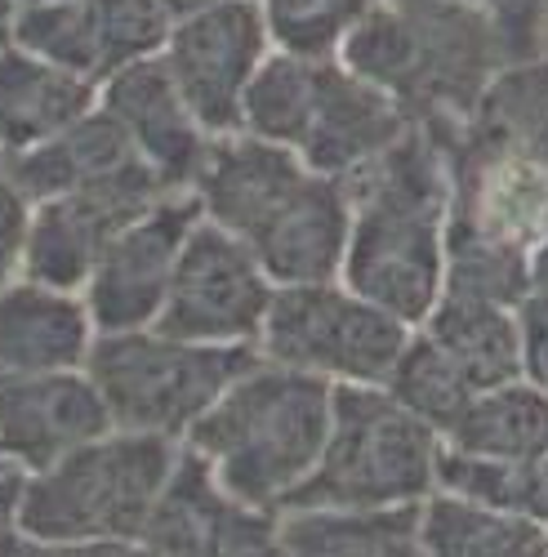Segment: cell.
I'll return each mask as SVG.
<instances>
[{
  "label": "cell",
  "mask_w": 548,
  "mask_h": 557,
  "mask_svg": "<svg viewBox=\"0 0 548 557\" xmlns=\"http://www.w3.org/2000/svg\"><path fill=\"white\" fill-rule=\"evenodd\" d=\"M339 183L352 210L339 282L406 331L424 326L441 299L450 227V170L437 134L410 125Z\"/></svg>",
  "instance_id": "cell-1"
},
{
  "label": "cell",
  "mask_w": 548,
  "mask_h": 557,
  "mask_svg": "<svg viewBox=\"0 0 548 557\" xmlns=\"http://www.w3.org/2000/svg\"><path fill=\"white\" fill-rule=\"evenodd\" d=\"M433 134L450 170L446 232L548 242V54L499 72L460 125Z\"/></svg>",
  "instance_id": "cell-2"
},
{
  "label": "cell",
  "mask_w": 548,
  "mask_h": 557,
  "mask_svg": "<svg viewBox=\"0 0 548 557\" xmlns=\"http://www.w3.org/2000/svg\"><path fill=\"white\" fill-rule=\"evenodd\" d=\"M335 59L428 129L460 125L486 85L513 67L499 27L469 0H379Z\"/></svg>",
  "instance_id": "cell-3"
},
{
  "label": "cell",
  "mask_w": 548,
  "mask_h": 557,
  "mask_svg": "<svg viewBox=\"0 0 548 557\" xmlns=\"http://www.w3.org/2000/svg\"><path fill=\"white\" fill-rule=\"evenodd\" d=\"M331 410L335 384L259 357L188 429L183 446L210 463L233 499L282 513L322 459Z\"/></svg>",
  "instance_id": "cell-4"
},
{
  "label": "cell",
  "mask_w": 548,
  "mask_h": 557,
  "mask_svg": "<svg viewBox=\"0 0 548 557\" xmlns=\"http://www.w3.org/2000/svg\"><path fill=\"white\" fill-rule=\"evenodd\" d=\"M183 442L103 433L23 478L18 522L32 544L144 540Z\"/></svg>",
  "instance_id": "cell-5"
},
{
  "label": "cell",
  "mask_w": 548,
  "mask_h": 557,
  "mask_svg": "<svg viewBox=\"0 0 548 557\" xmlns=\"http://www.w3.org/2000/svg\"><path fill=\"white\" fill-rule=\"evenodd\" d=\"M437 459L441 437L384 388H335L322 459L286 508L424 504L437 491Z\"/></svg>",
  "instance_id": "cell-6"
},
{
  "label": "cell",
  "mask_w": 548,
  "mask_h": 557,
  "mask_svg": "<svg viewBox=\"0 0 548 557\" xmlns=\"http://www.w3.org/2000/svg\"><path fill=\"white\" fill-rule=\"evenodd\" d=\"M259 361V348H205L161 331L95 335L85 375L99 388L116 433H144L183 442L188 429L223 397L241 370Z\"/></svg>",
  "instance_id": "cell-7"
},
{
  "label": "cell",
  "mask_w": 548,
  "mask_h": 557,
  "mask_svg": "<svg viewBox=\"0 0 548 557\" xmlns=\"http://www.w3.org/2000/svg\"><path fill=\"white\" fill-rule=\"evenodd\" d=\"M410 331L344 282L277 286L259 326V357L335 388H384Z\"/></svg>",
  "instance_id": "cell-8"
},
{
  "label": "cell",
  "mask_w": 548,
  "mask_h": 557,
  "mask_svg": "<svg viewBox=\"0 0 548 557\" xmlns=\"http://www.w3.org/2000/svg\"><path fill=\"white\" fill-rule=\"evenodd\" d=\"M272 290L277 286L263 276L250 246L197 219L152 331L205 348H254Z\"/></svg>",
  "instance_id": "cell-9"
},
{
  "label": "cell",
  "mask_w": 548,
  "mask_h": 557,
  "mask_svg": "<svg viewBox=\"0 0 548 557\" xmlns=\"http://www.w3.org/2000/svg\"><path fill=\"white\" fill-rule=\"evenodd\" d=\"M161 197H170V188L144 161H134L80 193L36 201L27 223L23 282L80 295L108 242L125 223L148 214Z\"/></svg>",
  "instance_id": "cell-10"
},
{
  "label": "cell",
  "mask_w": 548,
  "mask_h": 557,
  "mask_svg": "<svg viewBox=\"0 0 548 557\" xmlns=\"http://www.w3.org/2000/svg\"><path fill=\"white\" fill-rule=\"evenodd\" d=\"M267 54L272 40L259 0H227L219 10L178 18L165 36L161 63L197 125L210 138H223L241 129V95Z\"/></svg>",
  "instance_id": "cell-11"
},
{
  "label": "cell",
  "mask_w": 548,
  "mask_h": 557,
  "mask_svg": "<svg viewBox=\"0 0 548 557\" xmlns=\"http://www.w3.org/2000/svg\"><path fill=\"white\" fill-rule=\"evenodd\" d=\"M197 219L201 210L188 193H170L108 242V250L99 255L95 272H89V282L80 290L85 312L99 335L148 331L161 317L183 242H188Z\"/></svg>",
  "instance_id": "cell-12"
},
{
  "label": "cell",
  "mask_w": 548,
  "mask_h": 557,
  "mask_svg": "<svg viewBox=\"0 0 548 557\" xmlns=\"http://www.w3.org/2000/svg\"><path fill=\"white\" fill-rule=\"evenodd\" d=\"M144 544L161 557H282V513L233 499L197 450L178 446Z\"/></svg>",
  "instance_id": "cell-13"
},
{
  "label": "cell",
  "mask_w": 548,
  "mask_h": 557,
  "mask_svg": "<svg viewBox=\"0 0 548 557\" xmlns=\"http://www.w3.org/2000/svg\"><path fill=\"white\" fill-rule=\"evenodd\" d=\"M308 178L312 170L299 161L295 148L250 134H223L205 144L188 183V197L197 201L205 223L250 246L303 193Z\"/></svg>",
  "instance_id": "cell-14"
},
{
  "label": "cell",
  "mask_w": 548,
  "mask_h": 557,
  "mask_svg": "<svg viewBox=\"0 0 548 557\" xmlns=\"http://www.w3.org/2000/svg\"><path fill=\"white\" fill-rule=\"evenodd\" d=\"M103 433H112V420L85 370L0 375V459L10 469L40 473Z\"/></svg>",
  "instance_id": "cell-15"
},
{
  "label": "cell",
  "mask_w": 548,
  "mask_h": 557,
  "mask_svg": "<svg viewBox=\"0 0 548 557\" xmlns=\"http://www.w3.org/2000/svg\"><path fill=\"white\" fill-rule=\"evenodd\" d=\"M99 108L116 121V129L129 138L134 157H139L170 193H188L192 170L210 144V134L197 125L188 103H183L161 54L103 76Z\"/></svg>",
  "instance_id": "cell-16"
},
{
  "label": "cell",
  "mask_w": 548,
  "mask_h": 557,
  "mask_svg": "<svg viewBox=\"0 0 548 557\" xmlns=\"http://www.w3.org/2000/svg\"><path fill=\"white\" fill-rule=\"evenodd\" d=\"M410 125L415 121L401 112L397 99H388L384 89H375L371 81L352 76L339 59H331L322 72V95H316V108L295 152L312 174L348 178L352 170L388 152Z\"/></svg>",
  "instance_id": "cell-17"
},
{
  "label": "cell",
  "mask_w": 548,
  "mask_h": 557,
  "mask_svg": "<svg viewBox=\"0 0 548 557\" xmlns=\"http://www.w3.org/2000/svg\"><path fill=\"white\" fill-rule=\"evenodd\" d=\"M348 227H352V210H348L344 183L312 174L303 183V193L250 242V255L259 259L272 286L339 282Z\"/></svg>",
  "instance_id": "cell-18"
},
{
  "label": "cell",
  "mask_w": 548,
  "mask_h": 557,
  "mask_svg": "<svg viewBox=\"0 0 548 557\" xmlns=\"http://www.w3.org/2000/svg\"><path fill=\"white\" fill-rule=\"evenodd\" d=\"M95 321L80 295L14 282L0 290V375H59L85 370Z\"/></svg>",
  "instance_id": "cell-19"
},
{
  "label": "cell",
  "mask_w": 548,
  "mask_h": 557,
  "mask_svg": "<svg viewBox=\"0 0 548 557\" xmlns=\"http://www.w3.org/2000/svg\"><path fill=\"white\" fill-rule=\"evenodd\" d=\"M99 85L0 45V157H18L95 112Z\"/></svg>",
  "instance_id": "cell-20"
},
{
  "label": "cell",
  "mask_w": 548,
  "mask_h": 557,
  "mask_svg": "<svg viewBox=\"0 0 548 557\" xmlns=\"http://www.w3.org/2000/svg\"><path fill=\"white\" fill-rule=\"evenodd\" d=\"M129 138L116 129V121L95 103V112H85L80 121H72L63 134L45 138V144L18 152L5 161V178L36 206L50 197H67L80 193L89 183H99L125 165H134Z\"/></svg>",
  "instance_id": "cell-21"
},
{
  "label": "cell",
  "mask_w": 548,
  "mask_h": 557,
  "mask_svg": "<svg viewBox=\"0 0 548 557\" xmlns=\"http://www.w3.org/2000/svg\"><path fill=\"white\" fill-rule=\"evenodd\" d=\"M282 557H424L420 504H410V508H286Z\"/></svg>",
  "instance_id": "cell-22"
},
{
  "label": "cell",
  "mask_w": 548,
  "mask_h": 557,
  "mask_svg": "<svg viewBox=\"0 0 548 557\" xmlns=\"http://www.w3.org/2000/svg\"><path fill=\"white\" fill-rule=\"evenodd\" d=\"M424 331L469 380L473 393L505 388L522 380V344H518V308H495L477 299L441 295L428 312Z\"/></svg>",
  "instance_id": "cell-23"
},
{
  "label": "cell",
  "mask_w": 548,
  "mask_h": 557,
  "mask_svg": "<svg viewBox=\"0 0 548 557\" xmlns=\"http://www.w3.org/2000/svg\"><path fill=\"white\" fill-rule=\"evenodd\" d=\"M446 450L499 463H531L548 455V393L531 384H505L477 393L464 414L446 429Z\"/></svg>",
  "instance_id": "cell-24"
},
{
  "label": "cell",
  "mask_w": 548,
  "mask_h": 557,
  "mask_svg": "<svg viewBox=\"0 0 548 557\" xmlns=\"http://www.w3.org/2000/svg\"><path fill=\"white\" fill-rule=\"evenodd\" d=\"M420 544L424 557H544L548 531L505 508L433 491L420 504Z\"/></svg>",
  "instance_id": "cell-25"
},
{
  "label": "cell",
  "mask_w": 548,
  "mask_h": 557,
  "mask_svg": "<svg viewBox=\"0 0 548 557\" xmlns=\"http://www.w3.org/2000/svg\"><path fill=\"white\" fill-rule=\"evenodd\" d=\"M326 63L331 59H299V54L272 50L241 95V129L237 134L267 138V144H282V148H299L308 116L316 108V95H322Z\"/></svg>",
  "instance_id": "cell-26"
},
{
  "label": "cell",
  "mask_w": 548,
  "mask_h": 557,
  "mask_svg": "<svg viewBox=\"0 0 548 557\" xmlns=\"http://www.w3.org/2000/svg\"><path fill=\"white\" fill-rule=\"evenodd\" d=\"M10 45L23 54L63 67L80 81H103V45L89 0H50V5H18L10 23Z\"/></svg>",
  "instance_id": "cell-27"
},
{
  "label": "cell",
  "mask_w": 548,
  "mask_h": 557,
  "mask_svg": "<svg viewBox=\"0 0 548 557\" xmlns=\"http://www.w3.org/2000/svg\"><path fill=\"white\" fill-rule=\"evenodd\" d=\"M384 393L397 406H406L415 420H424L437 437H446V429L460 420L464 406L477 397L469 388V380L454 370V361L424 331H410L406 348L397 352L388 380H384Z\"/></svg>",
  "instance_id": "cell-28"
},
{
  "label": "cell",
  "mask_w": 548,
  "mask_h": 557,
  "mask_svg": "<svg viewBox=\"0 0 548 557\" xmlns=\"http://www.w3.org/2000/svg\"><path fill=\"white\" fill-rule=\"evenodd\" d=\"M441 295L477 299L495 308H518L531 295V250L495 237L446 232V272Z\"/></svg>",
  "instance_id": "cell-29"
},
{
  "label": "cell",
  "mask_w": 548,
  "mask_h": 557,
  "mask_svg": "<svg viewBox=\"0 0 548 557\" xmlns=\"http://www.w3.org/2000/svg\"><path fill=\"white\" fill-rule=\"evenodd\" d=\"M379 0H259L272 50L299 59H335L344 36Z\"/></svg>",
  "instance_id": "cell-30"
},
{
  "label": "cell",
  "mask_w": 548,
  "mask_h": 557,
  "mask_svg": "<svg viewBox=\"0 0 548 557\" xmlns=\"http://www.w3.org/2000/svg\"><path fill=\"white\" fill-rule=\"evenodd\" d=\"M99 23V45H103V72L112 76L116 67L157 59L170 36V14L157 0H89Z\"/></svg>",
  "instance_id": "cell-31"
},
{
  "label": "cell",
  "mask_w": 548,
  "mask_h": 557,
  "mask_svg": "<svg viewBox=\"0 0 548 557\" xmlns=\"http://www.w3.org/2000/svg\"><path fill=\"white\" fill-rule=\"evenodd\" d=\"M32 201L0 174V290L23 282V250H27Z\"/></svg>",
  "instance_id": "cell-32"
},
{
  "label": "cell",
  "mask_w": 548,
  "mask_h": 557,
  "mask_svg": "<svg viewBox=\"0 0 548 557\" xmlns=\"http://www.w3.org/2000/svg\"><path fill=\"white\" fill-rule=\"evenodd\" d=\"M518 344H522V384L548 393V295H526L518 304Z\"/></svg>",
  "instance_id": "cell-33"
},
{
  "label": "cell",
  "mask_w": 548,
  "mask_h": 557,
  "mask_svg": "<svg viewBox=\"0 0 548 557\" xmlns=\"http://www.w3.org/2000/svg\"><path fill=\"white\" fill-rule=\"evenodd\" d=\"M513 513L548 531V455L518 463V482H513Z\"/></svg>",
  "instance_id": "cell-34"
},
{
  "label": "cell",
  "mask_w": 548,
  "mask_h": 557,
  "mask_svg": "<svg viewBox=\"0 0 548 557\" xmlns=\"http://www.w3.org/2000/svg\"><path fill=\"white\" fill-rule=\"evenodd\" d=\"M18 557H161L144 540H85V544H32Z\"/></svg>",
  "instance_id": "cell-35"
},
{
  "label": "cell",
  "mask_w": 548,
  "mask_h": 557,
  "mask_svg": "<svg viewBox=\"0 0 548 557\" xmlns=\"http://www.w3.org/2000/svg\"><path fill=\"white\" fill-rule=\"evenodd\" d=\"M23 478L18 469H0V557H18L27 548L18 504H23Z\"/></svg>",
  "instance_id": "cell-36"
},
{
  "label": "cell",
  "mask_w": 548,
  "mask_h": 557,
  "mask_svg": "<svg viewBox=\"0 0 548 557\" xmlns=\"http://www.w3.org/2000/svg\"><path fill=\"white\" fill-rule=\"evenodd\" d=\"M157 5L170 14V23H178V18H192V14L219 10V5H227V0H157Z\"/></svg>",
  "instance_id": "cell-37"
},
{
  "label": "cell",
  "mask_w": 548,
  "mask_h": 557,
  "mask_svg": "<svg viewBox=\"0 0 548 557\" xmlns=\"http://www.w3.org/2000/svg\"><path fill=\"white\" fill-rule=\"evenodd\" d=\"M531 295H548V242L531 250Z\"/></svg>",
  "instance_id": "cell-38"
},
{
  "label": "cell",
  "mask_w": 548,
  "mask_h": 557,
  "mask_svg": "<svg viewBox=\"0 0 548 557\" xmlns=\"http://www.w3.org/2000/svg\"><path fill=\"white\" fill-rule=\"evenodd\" d=\"M14 5H50V0H14Z\"/></svg>",
  "instance_id": "cell-39"
},
{
  "label": "cell",
  "mask_w": 548,
  "mask_h": 557,
  "mask_svg": "<svg viewBox=\"0 0 548 557\" xmlns=\"http://www.w3.org/2000/svg\"><path fill=\"white\" fill-rule=\"evenodd\" d=\"M0 174H5V157H0Z\"/></svg>",
  "instance_id": "cell-40"
},
{
  "label": "cell",
  "mask_w": 548,
  "mask_h": 557,
  "mask_svg": "<svg viewBox=\"0 0 548 557\" xmlns=\"http://www.w3.org/2000/svg\"><path fill=\"white\" fill-rule=\"evenodd\" d=\"M0 469H10V463H5V459H0Z\"/></svg>",
  "instance_id": "cell-41"
},
{
  "label": "cell",
  "mask_w": 548,
  "mask_h": 557,
  "mask_svg": "<svg viewBox=\"0 0 548 557\" xmlns=\"http://www.w3.org/2000/svg\"><path fill=\"white\" fill-rule=\"evenodd\" d=\"M544 557H548V544H544Z\"/></svg>",
  "instance_id": "cell-42"
}]
</instances>
